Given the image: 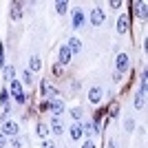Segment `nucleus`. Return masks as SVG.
Returning <instances> with one entry per match:
<instances>
[{"mask_svg": "<svg viewBox=\"0 0 148 148\" xmlns=\"http://www.w3.org/2000/svg\"><path fill=\"white\" fill-rule=\"evenodd\" d=\"M128 69V56L126 53H119L117 56V73H124Z\"/></svg>", "mask_w": 148, "mask_h": 148, "instance_id": "9d476101", "label": "nucleus"}, {"mask_svg": "<svg viewBox=\"0 0 148 148\" xmlns=\"http://www.w3.org/2000/svg\"><path fill=\"white\" fill-rule=\"evenodd\" d=\"M13 75H16V69L13 66H5V80L13 82Z\"/></svg>", "mask_w": 148, "mask_h": 148, "instance_id": "aec40b11", "label": "nucleus"}, {"mask_svg": "<svg viewBox=\"0 0 148 148\" xmlns=\"http://www.w3.org/2000/svg\"><path fill=\"white\" fill-rule=\"evenodd\" d=\"M2 64H5V49L0 47V66H2Z\"/></svg>", "mask_w": 148, "mask_h": 148, "instance_id": "bb28decb", "label": "nucleus"}, {"mask_svg": "<svg viewBox=\"0 0 148 148\" xmlns=\"http://www.w3.org/2000/svg\"><path fill=\"white\" fill-rule=\"evenodd\" d=\"M44 148H56V144H53V142H47V139H44Z\"/></svg>", "mask_w": 148, "mask_h": 148, "instance_id": "c756f323", "label": "nucleus"}, {"mask_svg": "<svg viewBox=\"0 0 148 148\" xmlns=\"http://www.w3.org/2000/svg\"><path fill=\"white\" fill-rule=\"evenodd\" d=\"M71 117L73 119H82V108H71Z\"/></svg>", "mask_w": 148, "mask_h": 148, "instance_id": "5701e85b", "label": "nucleus"}, {"mask_svg": "<svg viewBox=\"0 0 148 148\" xmlns=\"http://www.w3.org/2000/svg\"><path fill=\"white\" fill-rule=\"evenodd\" d=\"M88 99H91L93 104H97L99 99H102V88H99V86H93L91 91H88Z\"/></svg>", "mask_w": 148, "mask_h": 148, "instance_id": "f8f14e48", "label": "nucleus"}, {"mask_svg": "<svg viewBox=\"0 0 148 148\" xmlns=\"http://www.w3.org/2000/svg\"><path fill=\"white\" fill-rule=\"evenodd\" d=\"M91 22L95 27H102V25H104V11H102L99 7H95V9L91 11Z\"/></svg>", "mask_w": 148, "mask_h": 148, "instance_id": "20e7f679", "label": "nucleus"}, {"mask_svg": "<svg viewBox=\"0 0 148 148\" xmlns=\"http://www.w3.org/2000/svg\"><path fill=\"white\" fill-rule=\"evenodd\" d=\"M108 148H117V144H115V139H111V142H108Z\"/></svg>", "mask_w": 148, "mask_h": 148, "instance_id": "7c9ffc66", "label": "nucleus"}, {"mask_svg": "<svg viewBox=\"0 0 148 148\" xmlns=\"http://www.w3.org/2000/svg\"><path fill=\"white\" fill-rule=\"evenodd\" d=\"M128 29H130L128 16H119V20H117V31H119V33H128Z\"/></svg>", "mask_w": 148, "mask_h": 148, "instance_id": "6e6552de", "label": "nucleus"}, {"mask_svg": "<svg viewBox=\"0 0 148 148\" xmlns=\"http://www.w3.org/2000/svg\"><path fill=\"white\" fill-rule=\"evenodd\" d=\"M47 108L53 113V117H60L62 113H64V102H62V99H58V97H53V99H49V102H47Z\"/></svg>", "mask_w": 148, "mask_h": 148, "instance_id": "7ed1b4c3", "label": "nucleus"}, {"mask_svg": "<svg viewBox=\"0 0 148 148\" xmlns=\"http://www.w3.org/2000/svg\"><path fill=\"white\" fill-rule=\"evenodd\" d=\"M82 25H84V11L73 9V29H82Z\"/></svg>", "mask_w": 148, "mask_h": 148, "instance_id": "0eeeda50", "label": "nucleus"}, {"mask_svg": "<svg viewBox=\"0 0 148 148\" xmlns=\"http://www.w3.org/2000/svg\"><path fill=\"white\" fill-rule=\"evenodd\" d=\"M66 47H69V51H71V53H77V51L82 49V42H80V40H77V38H71Z\"/></svg>", "mask_w": 148, "mask_h": 148, "instance_id": "ddd939ff", "label": "nucleus"}, {"mask_svg": "<svg viewBox=\"0 0 148 148\" xmlns=\"http://www.w3.org/2000/svg\"><path fill=\"white\" fill-rule=\"evenodd\" d=\"M9 95H11L18 104H25L27 102V97H25V93H22V86H20V82L18 80H13L11 82V86H9Z\"/></svg>", "mask_w": 148, "mask_h": 148, "instance_id": "f257e3e1", "label": "nucleus"}, {"mask_svg": "<svg viewBox=\"0 0 148 148\" xmlns=\"http://www.w3.org/2000/svg\"><path fill=\"white\" fill-rule=\"evenodd\" d=\"M22 82H25V84H33V77H31V71H25V73H22Z\"/></svg>", "mask_w": 148, "mask_h": 148, "instance_id": "4be33fe9", "label": "nucleus"}, {"mask_svg": "<svg viewBox=\"0 0 148 148\" xmlns=\"http://www.w3.org/2000/svg\"><path fill=\"white\" fill-rule=\"evenodd\" d=\"M71 56H73V53H71V51H69V47L64 44V47L60 49V64H62V66H66L69 62H71Z\"/></svg>", "mask_w": 148, "mask_h": 148, "instance_id": "1a4fd4ad", "label": "nucleus"}, {"mask_svg": "<svg viewBox=\"0 0 148 148\" xmlns=\"http://www.w3.org/2000/svg\"><path fill=\"white\" fill-rule=\"evenodd\" d=\"M66 9H69L66 2H62V0H60V2H56V11L60 13V16H64V13H66Z\"/></svg>", "mask_w": 148, "mask_h": 148, "instance_id": "6ab92c4d", "label": "nucleus"}, {"mask_svg": "<svg viewBox=\"0 0 148 148\" xmlns=\"http://www.w3.org/2000/svg\"><path fill=\"white\" fill-rule=\"evenodd\" d=\"M29 71H33V73H36V71H40V58H38V56L31 58V62H29Z\"/></svg>", "mask_w": 148, "mask_h": 148, "instance_id": "2eb2a0df", "label": "nucleus"}, {"mask_svg": "<svg viewBox=\"0 0 148 148\" xmlns=\"http://www.w3.org/2000/svg\"><path fill=\"white\" fill-rule=\"evenodd\" d=\"M144 93H137V97H135V108H144Z\"/></svg>", "mask_w": 148, "mask_h": 148, "instance_id": "412c9836", "label": "nucleus"}, {"mask_svg": "<svg viewBox=\"0 0 148 148\" xmlns=\"http://www.w3.org/2000/svg\"><path fill=\"white\" fill-rule=\"evenodd\" d=\"M82 148H95V144H93L91 139H86V142H84V146H82Z\"/></svg>", "mask_w": 148, "mask_h": 148, "instance_id": "cd10ccee", "label": "nucleus"}, {"mask_svg": "<svg viewBox=\"0 0 148 148\" xmlns=\"http://www.w3.org/2000/svg\"><path fill=\"white\" fill-rule=\"evenodd\" d=\"M11 18L13 20L22 18V2H11Z\"/></svg>", "mask_w": 148, "mask_h": 148, "instance_id": "9b49d317", "label": "nucleus"}, {"mask_svg": "<svg viewBox=\"0 0 148 148\" xmlns=\"http://www.w3.org/2000/svg\"><path fill=\"white\" fill-rule=\"evenodd\" d=\"M7 115V113H5ZM5 115H0V126H2V124H5Z\"/></svg>", "mask_w": 148, "mask_h": 148, "instance_id": "2f4dec72", "label": "nucleus"}, {"mask_svg": "<svg viewBox=\"0 0 148 148\" xmlns=\"http://www.w3.org/2000/svg\"><path fill=\"white\" fill-rule=\"evenodd\" d=\"M42 95H44V97H49V99L58 97V91L49 84V80H42Z\"/></svg>", "mask_w": 148, "mask_h": 148, "instance_id": "423d86ee", "label": "nucleus"}, {"mask_svg": "<svg viewBox=\"0 0 148 148\" xmlns=\"http://www.w3.org/2000/svg\"><path fill=\"white\" fill-rule=\"evenodd\" d=\"M106 111H111V117H115V115H117V102H113L111 108H106Z\"/></svg>", "mask_w": 148, "mask_h": 148, "instance_id": "b1692460", "label": "nucleus"}, {"mask_svg": "<svg viewBox=\"0 0 148 148\" xmlns=\"http://www.w3.org/2000/svg\"><path fill=\"white\" fill-rule=\"evenodd\" d=\"M82 133H86V135H95V126H93V122H84V124H82Z\"/></svg>", "mask_w": 148, "mask_h": 148, "instance_id": "dca6fc26", "label": "nucleus"}, {"mask_svg": "<svg viewBox=\"0 0 148 148\" xmlns=\"http://www.w3.org/2000/svg\"><path fill=\"white\" fill-rule=\"evenodd\" d=\"M0 133L5 137H18V133H20V126L16 122H5L2 126H0Z\"/></svg>", "mask_w": 148, "mask_h": 148, "instance_id": "f03ea898", "label": "nucleus"}, {"mask_svg": "<svg viewBox=\"0 0 148 148\" xmlns=\"http://www.w3.org/2000/svg\"><path fill=\"white\" fill-rule=\"evenodd\" d=\"M38 135L42 137V139H47L49 137V126L47 124H38Z\"/></svg>", "mask_w": 148, "mask_h": 148, "instance_id": "a211bd4d", "label": "nucleus"}, {"mask_svg": "<svg viewBox=\"0 0 148 148\" xmlns=\"http://www.w3.org/2000/svg\"><path fill=\"white\" fill-rule=\"evenodd\" d=\"M82 135H84V133H82V124H75L73 128H71V137H73V139H80Z\"/></svg>", "mask_w": 148, "mask_h": 148, "instance_id": "f3484780", "label": "nucleus"}, {"mask_svg": "<svg viewBox=\"0 0 148 148\" xmlns=\"http://www.w3.org/2000/svg\"><path fill=\"white\" fill-rule=\"evenodd\" d=\"M11 144H13V148H22V142H20L18 137H11Z\"/></svg>", "mask_w": 148, "mask_h": 148, "instance_id": "393cba45", "label": "nucleus"}, {"mask_svg": "<svg viewBox=\"0 0 148 148\" xmlns=\"http://www.w3.org/2000/svg\"><path fill=\"white\" fill-rule=\"evenodd\" d=\"M5 146H7V137L0 133V148H5Z\"/></svg>", "mask_w": 148, "mask_h": 148, "instance_id": "a878e982", "label": "nucleus"}, {"mask_svg": "<svg viewBox=\"0 0 148 148\" xmlns=\"http://www.w3.org/2000/svg\"><path fill=\"white\" fill-rule=\"evenodd\" d=\"M133 9H135L133 13H135L139 20H146V9H148L146 2H133Z\"/></svg>", "mask_w": 148, "mask_h": 148, "instance_id": "39448f33", "label": "nucleus"}, {"mask_svg": "<svg viewBox=\"0 0 148 148\" xmlns=\"http://www.w3.org/2000/svg\"><path fill=\"white\" fill-rule=\"evenodd\" d=\"M133 126H135V124H133V119H126V130H133Z\"/></svg>", "mask_w": 148, "mask_h": 148, "instance_id": "c85d7f7f", "label": "nucleus"}, {"mask_svg": "<svg viewBox=\"0 0 148 148\" xmlns=\"http://www.w3.org/2000/svg\"><path fill=\"white\" fill-rule=\"evenodd\" d=\"M51 126H53V133L56 135H62L64 130H62V124H60V117H51Z\"/></svg>", "mask_w": 148, "mask_h": 148, "instance_id": "4468645a", "label": "nucleus"}]
</instances>
